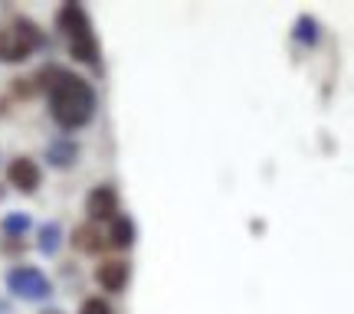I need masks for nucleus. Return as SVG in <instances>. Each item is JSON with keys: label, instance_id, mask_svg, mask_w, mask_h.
<instances>
[{"label": "nucleus", "instance_id": "nucleus-1", "mask_svg": "<svg viewBox=\"0 0 354 314\" xmlns=\"http://www.w3.org/2000/svg\"><path fill=\"white\" fill-rule=\"evenodd\" d=\"M33 88H43L46 99H50V115L53 121L63 128V131H79L86 128L92 118H95V108H99V95L92 82L76 72H66L59 66H46L37 79Z\"/></svg>", "mask_w": 354, "mask_h": 314}, {"label": "nucleus", "instance_id": "nucleus-2", "mask_svg": "<svg viewBox=\"0 0 354 314\" xmlns=\"http://www.w3.org/2000/svg\"><path fill=\"white\" fill-rule=\"evenodd\" d=\"M56 26H59L66 33V39H69L73 59L82 66L99 69V39H95V30H92V20H88L86 7H82V3H63L59 13H56Z\"/></svg>", "mask_w": 354, "mask_h": 314}, {"label": "nucleus", "instance_id": "nucleus-3", "mask_svg": "<svg viewBox=\"0 0 354 314\" xmlns=\"http://www.w3.org/2000/svg\"><path fill=\"white\" fill-rule=\"evenodd\" d=\"M43 46H46V33L26 17H17L10 26L0 30V63H26Z\"/></svg>", "mask_w": 354, "mask_h": 314}, {"label": "nucleus", "instance_id": "nucleus-4", "mask_svg": "<svg viewBox=\"0 0 354 314\" xmlns=\"http://www.w3.org/2000/svg\"><path fill=\"white\" fill-rule=\"evenodd\" d=\"M7 291L20 302H46L53 295V285L37 265H13L7 272Z\"/></svg>", "mask_w": 354, "mask_h": 314}, {"label": "nucleus", "instance_id": "nucleus-5", "mask_svg": "<svg viewBox=\"0 0 354 314\" xmlns=\"http://www.w3.org/2000/svg\"><path fill=\"white\" fill-rule=\"evenodd\" d=\"M86 216L88 223H112L118 216V190L109 187V184H99V187L88 190L86 197Z\"/></svg>", "mask_w": 354, "mask_h": 314}, {"label": "nucleus", "instance_id": "nucleus-6", "mask_svg": "<svg viewBox=\"0 0 354 314\" xmlns=\"http://www.w3.org/2000/svg\"><path fill=\"white\" fill-rule=\"evenodd\" d=\"M7 184L13 190H20V193H37L39 184H43V170H39V164L33 157H13L7 164Z\"/></svg>", "mask_w": 354, "mask_h": 314}, {"label": "nucleus", "instance_id": "nucleus-7", "mask_svg": "<svg viewBox=\"0 0 354 314\" xmlns=\"http://www.w3.org/2000/svg\"><path fill=\"white\" fill-rule=\"evenodd\" d=\"M128 262H122V259H109V262H102L99 268H95V285H99L102 291H109V295H122L128 285Z\"/></svg>", "mask_w": 354, "mask_h": 314}, {"label": "nucleus", "instance_id": "nucleus-8", "mask_svg": "<svg viewBox=\"0 0 354 314\" xmlns=\"http://www.w3.org/2000/svg\"><path fill=\"white\" fill-rule=\"evenodd\" d=\"M46 164L56 167V170H69V167H76L79 164V144L69 135H59V138H53L46 144V151H43Z\"/></svg>", "mask_w": 354, "mask_h": 314}, {"label": "nucleus", "instance_id": "nucleus-9", "mask_svg": "<svg viewBox=\"0 0 354 314\" xmlns=\"http://www.w3.org/2000/svg\"><path fill=\"white\" fill-rule=\"evenodd\" d=\"M105 242H109L112 249H131V246L138 242V226H135V219L128 213H118L112 219V226H109Z\"/></svg>", "mask_w": 354, "mask_h": 314}, {"label": "nucleus", "instance_id": "nucleus-10", "mask_svg": "<svg viewBox=\"0 0 354 314\" xmlns=\"http://www.w3.org/2000/svg\"><path fill=\"white\" fill-rule=\"evenodd\" d=\"M73 246H76L79 252H86V255H99L109 242H105V236H102V229L95 226V223H86V226H76L73 229V239H69Z\"/></svg>", "mask_w": 354, "mask_h": 314}, {"label": "nucleus", "instance_id": "nucleus-11", "mask_svg": "<svg viewBox=\"0 0 354 314\" xmlns=\"http://www.w3.org/2000/svg\"><path fill=\"white\" fill-rule=\"evenodd\" d=\"M292 39H295L299 46H305V50H312V46L322 43V23H318L312 13H302V17L295 20V26H292Z\"/></svg>", "mask_w": 354, "mask_h": 314}, {"label": "nucleus", "instance_id": "nucleus-12", "mask_svg": "<svg viewBox=\"0 0 354 314\" xmlns=\"http://www.w3.org/2000/svg\"><path fill=\"white\" fill-rule=\"evenodd\" d=\"M30 229H33V216L20 213V210H13V213H7L0 219V236L3 239H24Z\"/></svg>", "mask_w": 354, "mask_h": 314}, {"label": "nucleus", "instance_id": "nucleus-13", "mask_svg": "<svg viewBox=\"0 0 354 314\" xmlns=\"http://www.w3.org/2000/svg\"><path fill=\"white\" fill-rule=\"evenodd\" d=\"M59 246H63V226H59L56 219L43 223V226L37 229V249L43 252V255H56Z\"/></svg>", "mask_w": 354, "mask_h": 314}, {"label": "nucleus", "instance_id": "nucleus-14", "mask_svg": "<svg viewBox=\"0 0 354 314\" xmlns=\"http://www.w3.org/2000/svg\"><path fill=\"white\" fill-rule=\"evenodd\" d=\"M79 314H115V311H112V304L102 302V298H86L82 308H79Z\"/></svg>", "mask_w": 354, "mask_h": 314}, {"label": "nucleus", "instance_id": "nucleus-15", "mask_svg": "<svg viewBox=\"0 0 354 314\" xmlns=\"http://www.w3.org/2000/svg\"><path fill=\"white\" fill-rule=\"evenodd\" d=\"M0 314H10V304L7 302H0Z\"/></svg>", "mask_w": 354, "mask_h": 314}, {"label": "nucleus", "instance_id": "nucleus-16", "mask_svg": "<svg viewBox=\"0 0 354 314\" xmlns=\"http://www.w3.org/2000/svg\"><path fill=\"white\" fill-rule=\"evenodd\" d=\"M43 314H63V311H43Z\"/></svg>", "mask_w": 354, "mask_h": 314}]
</instances>
